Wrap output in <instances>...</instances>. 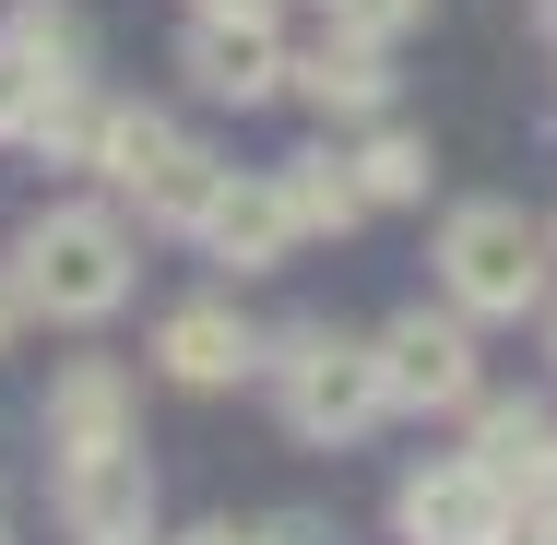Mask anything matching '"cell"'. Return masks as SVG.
I'll return each mask as SVG.
<instances>
[{
	"instance_id": "cell-1",
	"label": "cell",
	"mask_w": 557,
	"mask_h": 545,
	"mask_svg": "<svg viewBox=\"0 0 557 545\" xmlns=\"http://www.w3.org/2000/svg\"><path fill=\"white\" fill-rule=\"evenodd\" d=\"M0 285H12V309L24 321H108L119 297H131V225L108 202H48V214L12 237V261H0Z\"/></svg>"
},
{
	"instance_id": "cell-2",
	"label": "cell",
	"mask_w": 557,
	"mask_h": 545,
	"mask_svg": "<svg viewBox=\"0 0 557 545\" xmlns=\"http://www.w3.org/2000/svg\"><path fill=\"white\" fill-rule=\"evenodd\" d=\"M261 368H273V404H285V428L309 438V450H344L368 416H392L380 344H356V332H333V321H297L285 344H261Z\"/></svg>"
},
{
	"instance_id": "cell-3",
	"label": "cell",
	"mask_w": 557,
	"mask_h": 545,
	"mask_svg": "<svg viewBox=\"0 0 557 545\" xmlns=\"http://www.w3.org/2000/svg\"><path fill=\"white\" fill-rule=\"evenodd\" d=\"M440 285L462 321H522L546 297V225L522 202H462L440 225Z\"/></svg>"
},
{
	"instance_id": "cell-4",
	"label": "cell",
	"mask_w": 557,
	"mask_h": 545,
	"mask_svg": "<svg viewBox=\"0 0 557 545\" xmlns=\"http://www.w3.org/2000/svg\"><path fill=\"white\" fill-rule=\"evenodd\" d=\"M380 392L404 416H462L474 404V332H462V309H404L380 332Z\"/></svg>"
},
{
	"instance_id": "cell-5",
	"label": "cell",
	"mask_w": 557,
	"mask_h": 545,
	"mask_svg": "<svg viewBox=\"0 0 557 545\" xmlns=\"http://www.w3.org/2000/svg\"><path fill=\"white\" fill-rule=\"evenodd\" d=\"M522 522V498L462 450V462H428V474H404V498H392V534L404 545H498Z\"/></svg>"
},
{
	"instance_id": "cell-6",
	"label": "cell",
	"mask_w": 557,
	"mask_h": 545,
	"mask_svg": "<svg viewBox=\"0 0 557 545\" xmlns=\"http://www.w3.org/2000/svg\"><path fill=\"white\" fill-rule=\"evenodd\" d=\"M178 72L214 96V108H261V96H285V36H273V12H190V36H178Z\"/></svg>"
},
{
	"instance_id": "cell-7",
	"label": "cell",
	"mask_w": 557,
	"mask_h": 545,
	"mask_svg": "<svg viewBox=\"0 0 557 545\" xmlns=\"http://www.w3.org/2000/svg\"><path fill=\"white\" fill-rule=\"evenodd\" d=\"M60 522H72V545H143L154 534V462H143L131 438L72 450V462H60Z\"/></svg>"
},
{
	"instance_id": "cell-8",
	"label": "cell",
	"mask_w": 557,
	"mask_h": 545,
	"mask_svg": "<svg viewBox=\"0 0 557 545\" xmlns=\"http://www.w3.org/2000/svg\"><path fill=\"white\" fill-rule=\"evenodd\" d=\"M297 237H309V225H297V202H285V178H225L214 214H202V249H214L225 273H273Z\"/></svg>"
},
{
	"instance_id": "cell-9",
	"label": "cell",
	"mask_w": 557,
	"mask_h": 545,
	"mask_svg": "<svg viewBox=\"0 0 557 545\" xmlns=\"http://www.w3.org/2000/svg\"><path fill=\"white\" fill-rule=\"evenodd\" d=\"M285 96L309 119H380L392 108V72H380V36H344V24H321V48L285 72Z\"/></svg>"
},
{
	"instance_id": "cell-10",
	"label": "cell",
	"mask_w": 557,
	"mask_h": 545,
	"mask_svg": "<svg viewBox=\"0 0 557 545\" xmlns=\"http://www.w3.org/2000/svg\"><path fill=\"white\" fill-rule=\"evenodd\" d=\"M154 368H166L178 392H225V380L261 368V332L237 321V309H178V321L154 332Z\"/></svg>"
},
{
	"instance_id": "cell-11",
	"label": "cell",
	"mask_w": 557,
	"mask_h": 545,
	"mask_svg": "<svg viewBox=\"0 0 557 545\" xmlns=\"http://www.w3.org/2000/svg\"><path fill=\"white\" fill-rule=\"evenodd\" d=\"M108 438H131V380H119L108 356H72L48 380V450L72 462V450H108Z\"/></svg>"
},
{
	"instance_id": "cell-12",
	"label": "cell",
	"mask_w": 557,
	"mask_h": 545,
	"mask_svg": "<svg viewBox=\"0 0 557 545\" xmlns=\"http://www.w3.org/2000/svg\"><path fill=\"white\" fill-rule=\"evenodd\" d=\"M273 178H285V202H297V225H309V237H356V225H368V178H356V154H333V143L285 154Z\"/></svg>"
},
{
	"instance_id": "cell-13",
	"label": "cell",
	"mask_w": 557,
	"mask_h": 545,
	"mask_svg": "<svg viewBox=\"0 0 557 545\" xmlns=\"http://www.w3.org/2000/svg\"><path fill=\"white\" fill-rule=\"evenodd\" d=\"M178 143H190L178 119H154V108H108V131H96V178H108L119 202H143V190L178 166Z\"/></svg>"
},
{
	"instance_id": "cell-14",
	"label": "cell",
	"mask_w": 557,
	"mask_h": 545,
	"mask_svg": "<svg viewBox=\"0 0 557 545\" xmlns=\"http://www.w3.org/2000/svg\"><path fill=\"white\" fill-rule=\"evenodd\" d=\"M546 450H557V428H546V404H486L474 416V462L510 486V498H534V474H546Z\"/></svg>"
},
{
	"instance_id": "cell-15",
	"label": "cell",
	"mask_w": 557,
	"mask_h": 545,
	"mask_svg": "<svg viewBox=\"0 0 557 545\" xmlns=\"http://www.w3.org/2000/svg\"><path fill=\"white\" fill-rule=\"evenodd\" d=\"M237 178V166H214L202 143H178V166L143 190V225H178V237H202V214H214V190Z\"/></svg>"
},
{
	"instance_id": "cell-16",
	"label": "cell",
	"mask_w": 557,
	"mask_h": 545,
	"mask_svg": "<svg viewBox=\"0 0 557 545\" xmlns=\"http://www.w3.org/2000/svg\"><path fill=\"white\" fill-rule=\"evenodd\" d=\"M356 178H368V202H428L440 166H428L416 131H368V143H356Z\"/></svg>"
},
{
	"instance_id": "cell-17",
	"label": "cell",
	"mask_w": 557,
	"mask_h": 545,
	"mask_svg": "<svg viewBox=\"0 0 557 545\" xmlns=\"http://www.w3.org/2000/svg\"><path fill=\"white\" fill-rule=\"evenodd\" d=\"M72 84H84V72H72ZM48 96H60V72H48V60H36L24 36H0V143H24Z\"/></svg>"
},
{
	"instance_id": "cell-18",
	"label": "cell",
	"mask_w": 557,
	"mask_h": 545,
	"mask_svg": "<svg viewBox=\"0 0 557 545\" xmlns=\"http://www.w3.org/2000/svg\"><path fill=\"white\" fill-rule=\"evenodd\" d=\"M96 131H108V108H96L84 84H60V96L36 108V131H24V143H48V154H72V166H96Z\"/></svg>"
},
{
	"instance_id": "cell-19",
	"label": "cell",
	"mask_w": 557,
	"mask_h": 545,
	"mask_svg": "<svg viewBox=\"0 0 557 545\" xmlns=\"http://www.w3.org/2000/svg\"><path fill=\"white\" fill-rule=\"evenodd\" d=\"M321 24H344V36H404V24H428V0H321Z\"/></svg>"
},
{
	"instance_id": "cell-20",
	"label": "cell",
	"mask_w": 557,
	"mask_h": 545,
	"mask_svg": "<svg viewBox=\"0 0 557 545\" xmlns=\"http://www.w3.org/2000/svg\"><path fill=\"white\" fill-rule=\"evenodd\" d=\"M178 545H273V522H261V534H249V522H190Z\"/></svg>"
},
{
	"instance_id": "cell-21",
	"label": "cell",
	"mask_w": 557,
	"mask_h": 545,
	"mask_svg": "<svg viewBox=\"0 0 557 545\" xmlns=\"http://www.w3.org/2000/svg\"><path fill=\"white\" fill-rule=\"evenodd\" d=\"M534 510H546V522H557V450H546V474H534Z\"/></svg>"
},
{
	"instance_id": "cell-22",
	"label": "cell",
	"mask_w": 557,
	"mask_h": 545,
	"mask_svg": "<svg viewBox=\"0 0 557 545\" xmlns=\"http://www.w3.org/2000/svg\"><path fill=\"white\" fill-rule=\"evenodd\" d=\"M273 545H321V522H273Z\"/></svg>"
},
{
	"instance_id": "cell-23",
	"label": "cell",
	"mask_w": 557,
	"mask_h": 545,
	"mask_svg": "<svg viewBox=\"0 0 557 545\" xmlns=\"http://www.w3.org/2000/svg\"><path fill=\"white\" fill-rule=\"evenodd\" d=\"M190 12H273V0H190Z\"/></svg>"
},
{
	"instance_id": "cell-24",
	"label": "cell",
	"mask_w": 557,
	"mask_h": 545,
	"mask_svg": "<svg viewBox=\"0 0 557 545\" xmlns=\"http://www.w3.org/2000/svg\"><path fill=\"white\" fill-rule=\"evenodd\" d=\"M12 321H24V309H12V285H0V344H12Z\"/></svg>"
},
{
	"instance_id": "cell-25",
	"label": "cell",
	"mask_w": 557,
	"mask_h": 545,
	"mask_svg": "<svg viewBox=\"0 0 557 545\" xmlns=\"http://www.w3.org/2000/svg\"><path fill=\"white\" fill-rule=\"evenodd\" d=\"M534 12H546V36H557V0H534Z\"/></svg>"
},
{
	"instance_id": "cell-26",
	"label": "cell",
	"mask_w": 557,
	"mask_h": 545,
	"mask_svg": "<svg viewBox=\"0 0 557 545\" xmlns=\"http://www.w3.org/2000/svg\"><path fill=\"white\" fill-rule=\"evenodd\" d=\"M143 545H154V534H143Z\"/></svg>"
}]
</instances>
